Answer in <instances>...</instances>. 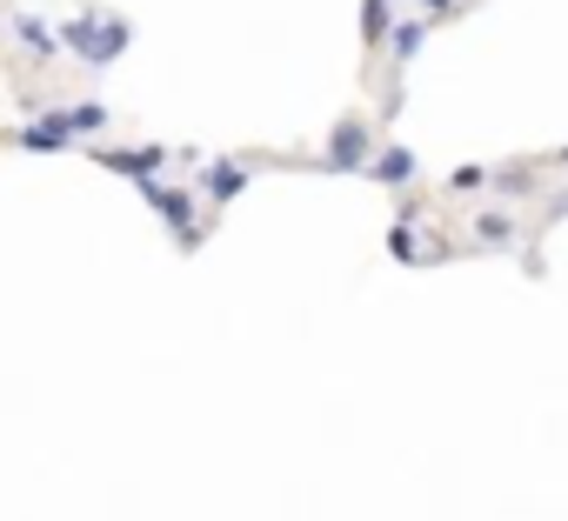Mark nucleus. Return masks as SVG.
I'll list each match as a JSON object with an SVG mask.
<instances>
[{
    "label": "nucleus",
    "mask_w": 568,
    "mask_h": 521,
    "mask_svg": "<svg viewBox=\"0 0 568 521\" xmlns=\"http://www.w3.org/2000/svg\"><path fill=\"white\" fill-rule=\"evenodd\" d=\"M362 34H368V48H382V41L395 34V14H388V0H368V8H362Z\"/></svg>",
    "instance_id": "9"
},
{
    "label": "nucleus",
    "mask_w": 568,
    "mask_h": 521,
    "mask_svg": "<svg viewBox=\"0 0 568 521\" xmlns=\"http://www.w3.org/2000/svg\"><path fill=\"white\" fill-rule=\"evenodd\" d=\"M422 34H428L422 21H408V28L395 34V68H408V61H415V48H422Z\"/></svg>",
    "instance_id": "12"
},
{
    "label": "nucleus",
    "mask_w": 568,
    "mask_h": 521,
    "mask_svg": "<svg viewBox=\"0 0 568 521\" xmlns=\"http://www.w3.org/2000/svg\"><path fill=\"white\" fill-rule=\"evenodd\" d=\"M74 141V114H48V127H14V147H68Z\"/></svg>",
    "instance_id": "6"
},
{
    "label": "nucleus",
    "mask_w": 568,
    "mask_h": 521,
    "mask_svg": "<svg viewBox=\"0 0 568 521\" xmlns=\"http://www.w3.org/2000/svg\"><path fill=\"white\" fill-rule=\"evenodd\" d=\"M241 187H247V167H241V161H207V167H201V194L227 201V194H241Z\"/></svg>",
    "instance_id": "7"
},
{
    "label": "nucleus",
    "mask_w": 568,
    "mask_h": 521,
    "mask_svg": "<svg viewBox=\"0 0 568 521\" xmlns=\"http://www.w3.org/2000/svg\"><path fill=\"white\" fill-rule=\"evenodd\" d=\"M141 194L168 214V227H174V241L181 247H201V214H194V201L181 194V187H161V181H141Z\"/></svg>",
    "instance_id": "3"
},
{
    "label": "nucleus",
    "mask_w": 568,
    "mask_h": 521,
    "mask_svg": "<svg viewBox=\"0 0 568 521\" xmlns=\"http://www.w3.org/2000/svg\"><path fill=\"white\" fill-rule=\"evenodd\" d=\"M368 174H375L382 187H408V174H415V154H408V147H382Z\"/></svg>",
    "instance_id": "8"
},
{
    "label": "nucleus",
    "mask_w": 568,
    "mask_h": 521,
    "mask_svg": "<svg viewBox=\"0 0 568 521\" xmlns=\"http://www.w3.org/2000/svg\"><path fill=\"white\" fill-rule=\"evenodd\" d=\"M388 254H395V260H422V247H415V207L395 221V234H388Z\"/></svg>",
    "instance_id": "10"
},
{
    "label": "nucleus",
    "mask_w": 568,
    "mask_h": 521,
    "mask_svg": "<svg viewBox=\"0 0 568 521\" xmlns=\"http://www.w3.org/2000/svg\"><path fill=\"white\" fill-rule=\"evenodd\" d=\"M422 8H428V14H455V0H422Z\"/></svg>",
    "instance_id": "14"
},
{
    "label": "nucleus",
    "mask_w": 568,
    "mask_h": 521,
    "mask_svg": "<svg viewBox=\"0 0 568 521\" xmlns=\"http://www.w3.org/2000/svg\"><path fill=\"white\" fill-rule=\"evenodd\" d=\"M101 127H108V108H94V101L74 108V134H101Z\"/></svg>",
    "instance_id": "13"
},
{
    "label": "nucleus",
    "mask_w": 568,
    "mask_h": 521,
    "mask_svg": "<svg viewBox=\"0 0 568 521\" xmlns=\"http://www.w3.org/2000/svg\"><path fill=\"white\" fill-rule=\"evenodd\" d=\"M14 41H21L28 54H41V61H54V48H61V34H54L41 14H14Z\"/></svg>",
    "instance_id": "5"
},
{
    "label": "nucleus",
    "mask_w": 568,
    "mask_h": 521,
    "mask_svg": "<svg viewBox=\"0 0 568 521\" xmlns=\"http://www.w3.org/2000/svg\"><path fill=\"white\" fill-rule=\"evenodd\" d=\"M61 41L88 61V68H108L121 48H128V21H101V14H74L68 28H61Z\"/></svg>",
    "instance_id": "1"
},
{
    "label": "nucleus",
    "mask_w": 568,
    "mask_h": 521,
    "mask_svg": "<svg viewBox=\"0 0 568 521\" xmlns=\"http://www.w3.org/2000/svg\"><path fill=\"white\" fill-rule=\"evenodd\" d=\"M561 161H568V154H561Z\"/></svg>",
    "instance_id": "15"
},
{
    "label": "nucleus",
    "mask_w": 568,
    "mask_h": 521,
    "mask_svg": "<svg viewBox=\"0 0 568 521\" xmlns=\"http://www.w3.org/2000/svg\"><path fill=\"white\" fill-rule=\"evenodd\" d=\"M515 227H521V221H515L508 207H481V214L468 221V241H475V247H495V254H501V247H515Z\"/></svg>",
    "instance_id": "4"
},
{
    "label": "nucleus",
    "mask_w": 568,
    "mask_h": 521,
    "mask_svg": "<svg viewBox=\"0 0 568 521\" xmlns=\"http://www.w3.org/2000/svg\"><path fill=\"white\" fill-rule=\"evenodd\" d=\"M448 187H455V194H481V187H495V174H488V167H455Z\"/></svg>",
    "instance_id": "11"
},
{
    "label": "nucleus",
    "mask_w": 568,
    "mask_h": 521,
    "mask_svg": "<svg viewBox=\"0 0 568 521\" xmlns=\"http://www.w3.org/2000/svg\"><path fill=\"white\" fill-rule=\"evenodd\" d=\"M322 167H328V174H368V167H375V141H368V121H362V114L335 121V134H328V147H322Z\"/></svg>",
    "instance_id": "2"
}]
</instances>
